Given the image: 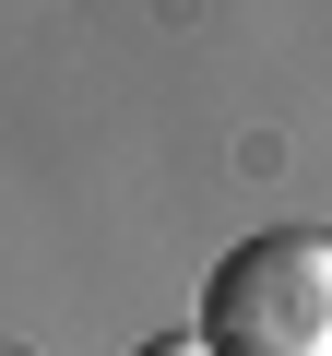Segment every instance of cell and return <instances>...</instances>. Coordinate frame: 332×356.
<instances>
[{"instance_id":"obj_1","label":"cell","mask_w":332,"mask_h":356,"mask_svg":"<svg viewBox=\"0 0 332 356\" xmlns=\"http://www.w3.org/2000/svg\"><path fill=\"white\" fill-rule=\"evenodd\" d=\"M214 356H332V226H261L214 261L202 321Z\"/></svg>"},{"instance_id":"obj_2","label":"cell","mask_w":332,"mask_h":356,"mask_svg":"<svg viewBox=\"0 0 332 356\" xmlns=\"http://www.w3.org/2000/svg\"><path fill=\"white\" fill-rule=\"evenodd\" d=\"M142 356H214V344H202V332H154Z\"/></svg>"},{"instance_id":"obj_3","label":"cell","mask_w":332,"mask_h":356,"mask_svg":"<svg viewBox=\"0 0 332 356\" xmlns=\"http://www.w3.org/2000/svg\"><path fill=\"white\" fill-rule=\"evenodd\" d=\"M0 356H24V344H0Z\"/></svg>"}]
</instances>
